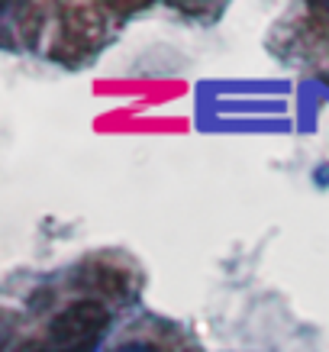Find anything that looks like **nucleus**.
Returning <instances> with one entry per match:
<instances>
[{"label": "nucleus", "instance_id": "f257e3e1", "mask_svg": "<svg viewBox=\"0 0 329 352\" xmlns=\"http://www.w3.org/2000/svg\"><path fill=\"white\" fill-rule=\"evenodd\" d=\"M110 314L97 300H81L62 310L49 327V342L55 352H97L106 333Z\"/></svg>", "mask_w": 329, "mask_h": 352}, {"label": "nucleus", "instance_id": "f03ea898", "mask_svg": "<svg viewBox=\"0 0 329 352\" xmlns=\"http://www.w3.org/2000/svg\"><path fill=\"white\" fill-rule=\"evenodd\" d=\"M117 352H152L146 342H129V346H123V349H117Z\"/></svg>", "mask_w": 329, "mask_h": 352}]
</instances>
